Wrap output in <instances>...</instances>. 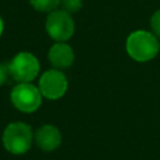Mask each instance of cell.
Masks as SVG:
<instances>
[{
	"label": "cell",
	"instance_id": "cell-10",
	"mask_svg": "<svg viewBox=\"0 0 160 160\" xmlns=\"http://www.w3.org/2000/svg\"><path fill=\"white\" fill-rule=\"evenodd\" d=\"M60 6L69 14H74L82 8V0H60Z\"/></svg>",
	"mask_w": 160,
	"mask_h": 160
},
{
	"label": "cell",
	"instance_id": "cell-13",
	"mask_svg": "<svg viewBox=\"0 0 160 160\" xmlns=\"http://www.w3.org/2000/svg\"><path fill=\"white\" fill-rule=\"evenodd\" d=\"M2 30H4V21H2V19H1V16H0V36H1V34H2Z\"/></svg>",
	"mask_w": 160,
	"mask_h": 160
},
{
	"label": "cell",
	"instance_id": "cell-9",
	"mask_svg": "<svg viewBox=\"0 0 160 160\" xmlns=\"http://www.w3.org/2000/svg\"><path fill=\"white\" fill-rule=\"evenodd\" d=\"M30 5L41 12H51L60 6V0H29Z\"/></svg>",
	"mask_w": 160,
	"mask_h": 160
},
{
	"label": "cell",
	"instance_id": "cell-8",
	"mask_svg": "<svg viewBox=\"0 0 160 160\" xmlns=\"http://www.w3.org/2000/svg\"><path fill=\"white\" fill-rule=\"evenodd\" d=\"M49 61L55 69H68L72 65L75 54L70 45L56 42L49 50Z\"/></svg>",
	"mask_w": 160,
	"mask_h": 160
},
{
	"label": "cell",
	"instance_id": "cell-6",
	"mask_svg": "<svg viewBox=\"0 0 160 160\" xmlns=\"http://www.w3.org/2000/svg\"><path fill=\"white\" fill-rule=\"evenodd\" d=\"M68 79L60 69H50L45 71L39 80V89L42 96L50 100L62 98L68 90Z\"/></svg>",
	"mask_w": 160,
	"mask_h": 160
},
{
	"label": "cell",
	"instance_id": "cell-2",
	"mask_svg": "<svg viewBox=\"0 0 160 160\" xmlns=\"http://www.w3.org/2000/svg\"><path fill=\"white\" fill-rule=\"evenodd\" d=\"M1 140L4 148L9 152L21 155L30 150L34 141V132L31 126L26 122L14 121L4 129Z\"/></svg>",
	"mask_w": 160,
	"mask_h": 160
},
{
	"label": "cell",
	"instance_id": "cell-1",
	"mask_svg": "<svg viewBox=\"0 0 160 160\" xmlns=\"http://www.w3.org/2000/svg\"><path fill=\"white\" fill-rule=\"evenodd\" d=\"M125 48L131 59L145 62L152 60L158 55L160 51V42L155 34L145 30H136L128 36Z\"/></svg>",
	"mask_w": 160,
	"mask_h": 160
},
{
	"label": "cell",
	"instance_id": "cell-11",
	"mask_svg": "<svg viewBox=\"0 0 160 160\" xmlns=\"http://www.w3.org/2000/svg\"><path fill=\"white\" fill-rule=\"evenodd\" d=\"M150 26H151L152 34H155L158 38H160V9L152 14V16L150 19Z\"/></svg>",
	"mask_w": 160,
	"mask_h": 160
},
{
	"label": "cell",
	"instance_id": "cell-5",
	"mask_svg": "<svg viewBox=\"0 0 160 160\" xmlns=\"http://www.w3.org/2000/svg\"><path fill=\"white\" fill-rule=\"evenodd\" d=\"M40 89L31 82H19L12 88L10 99L12 105L22 112H34L41 105Z\"/></svg>",
	"mask_w": 160,
	"mask_h": 160
},
{
	"label": "cell",
	"instance_id": "cell-4",
	"mask_svg": "<svg viewBox=\"0 0 160 160\" xmlns=\"http://www.w3.org/2000/svg\"><path fill=\"white\" fill-rule=\"evenodd\" d=\"M45 29L51 39L58 42H64L74 35L75 22L71 14L62 9H56L49 12L45 21Z\"/></svg>",
	"mask_w": 160,
	"mask_h": 160
},
{
	"label": "cell",
	"instance_id": "cell-7",
	"mask_svg": "<svg viewBox=\"0 0 160 160\" xmlns=\"http://www.w3.org/2000/svg\"><path fill=\"white\" fill-rule=\"evenodd\" d=\"M34 139L42 151H54L61 144V132L55 125L45 124L35 131Z\"/></svg>",
	"mask_w": 160,
	"mask_h": 160
},
{
	"label": "cell",
	"instance_id": "cell-3",
	"mask_svg": "<svg viewBox=\"0 0 160 160\" xmlns=\"http://www.w3.org/2000/svg\"><path fill=\"white\" fill-rule=\"evenodd\" d=\"M8 70L9 75L18 82H30L39 75L40 64L34 54L20 51L9 61Z\"/></svg>",
	"mask_w": 160,
	"mask_h": 160
},
{
	"label": "cell",
	"instance_id": "cell-12",
	"mask_svg": "<svg viewBox=\"0 0 160 160\" xmlns=\"http://www.w3.org/2000/svg\"><path fill=\"white\" fill-rule=\"evenodd\" d=\"M9 75V70H8V65H4L0 62V86L6 81Z\"/></svg>",
	"mask_w": 160,
	"mask_h": 160
}]
</instances>
